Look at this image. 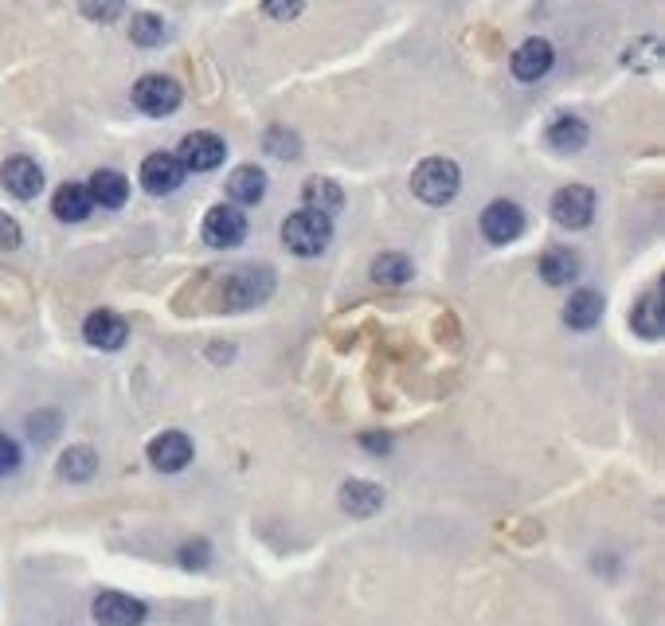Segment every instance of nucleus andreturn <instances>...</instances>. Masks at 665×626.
<instances>
[{
    "mask_svg": "<svg viewBox=\"0 0 665 626\" xmlns=\"http://www.w3.org/2000/svg\"><path fill=\"white\" fill-rule=\"evenodd\" d=\"M458 188H462V173H458V165L454 161H446V157H431V161H423L415 173H411V192L423 200V204H450L454 196H458Z\"/></svg>",
    "mask_w": 665,
    "mask_h": 626,
    "instance_id": "obj_1",
    "label": "nucleus"
},
{
    "mask_svg": "<svg viewBox=\"0 0 665 626\" xmlns=\"http://www.w3.org/2000/svg\"><path fill=\"white\" fill-rule=\"evenodd\" d=\"M329 239H333V220L321 216V212H310V208L294 212V216L282 224V243H286L294 255H302V259L321 255V251L329 247Z\"/></svg>",
    "mask_w": 665,
    "mask_h": 626,
    "instance_id": "obj_2",
    "label": "nucleus"
},
{
    "mask_svg": "<svg viewBox=\"0 0 665 626\" xmlns=\"http://www.w3.org/2000/svg\"><path fill=\"white\" fill-rule=\"evenodd\" d=\"M133 106L141 114H149V118H165V114H173L180 106V87L173 79H165V75H145L133 87Z\"/></svg>",
    "mask_w": 665,
    "mask_h": 626,
    "instance_id": "obj_3",
    "label": "nucleus"
},
{
    "mask_svg": "<svg viewBox=\"0 0 665 626\" xmlns=\"http://www.w3.org/2000/svg\"><path fill=\"white\" fill-rule=\"evenodd\" d=\"M482 235H486L489 243H497V247L521 239L525 235V208L513 204V200H493L486 212H482Z\"/></svg>",
    "mask_w": 665,
    "mask_h": 626,
    "instance_id": "obj_4",
    "label": "nucleus"
},
{
    "mask_svg": "<svg viewBox=\"0 0 665 626\" xmlns=\"http://www.w3.org/2000/svg\"><path fill=\"white\" fill-rule=\"evenodd\" d=\"M595 216V192L587 184H568L552 196V220L560 227H587Z\"/></svg>",
    "mask_w": 665,
    "mask_h": 626,
    "instance_id": "obj_5",
    "label": "nucleus"
},
{
    "mask_svg": "<svg viewBox=\"0 0 665 626\" xmlns=\"http://www.w3.org/2000/svg\"><path fill=\"white\" fill-rule=\"evenodd\" d=\"M247 239V216L231 204H216L208 216H204V243L208 247H239Z\"/></svg>",
    "mask_w": 665,
    "mask_h": 626,
    "instance_id": "obj_6",
    "label": "nucleus"
},
{
    "mask_svg": "<svg viewBox=\"0 0 665 626\" xmlns=\"http://www.w3.org/2000/svg\"><path fill=\"white\" fill-rule=\"evenodd\" d=\"M94 623L98 626H141L145 623V603L126 591H102L94 599Z\"/></svg>",
    "mask_w": 665,
    "mask_h": 626,
    "instance_id": "obj_7",
    "label": "nucleus"
},
{
    "mask_svg": "<svg viewBox=\"0 0 665 626\" xmlns=\"http://www.w3.org/2000/svg\"><path fill=\"white\" fill-rule=\"evenodd\" d=\"M270 286H274V274H270L266 267L239 270V274H231V282H227L223 298H227V306H235V310H251V306L266 302Z\"/></svg>",
    "mask_w": 665,
    "mask_h": 626,
    "instance_id": "obj_8",
    "label": "nucleus"
},
{
    "mask_svg": "<svg viewBox=\"0 0 665 626\" xmlns=\"http://www.w3.org/2000/svg\"><path fill=\"white\" fill-rule=\"evenodd\" d=\"M223 157H227V145H223V137L216 134H188L180 141V165L184 169H192V173H212L216 165H223Z\"/></svg>",
    "mask_w": 665,
    "mask_h": 626,
    "instance_id": "obj_9",
    "label": "nucleus"
},
{
    "mask_svg": "<svg viewBox=\"0 0 665 626\" xmlns=\"http://www.w3.org/2000/svg\"><path fill=\"white\" fill-rule=\"evenodd\" d=\"M141 184L149 196H173L184 184V165L173 153H153L141 161Z\"/></svg>",
    "mask_w": 665,
    "mask_h": 626,
    "instance_id": "obj_10",
    "label": "nucleus"
},
{
    "mask_svg": "<svg viewBox=\"0 0 665 626\" xmlns=\"http://www.w3.org/2000/svg\"><path fill=\"white\" fill-rule=\"evenodd\" d=\"M83 337H87L94 349H106V353H114V349H122L126 341H130V325H126V317L114 310H94L83 321Z\"/></svg>",
    "mask_w": 665,
    "mask_h": 626,
    "instance_id": "obj_11",
    "label": "nucleus"
},
{
    "mask_svg": "<svg viewBox=\"0 0 665 626\" xmlns=\"http://www.w3.org/2000/svg\"><path fill=\"white\" fill-rule=\"evenodd\" d=\"M0 184L16 196V200H36L44 192V169L32 157H12L0 169Z\"/></svg>",
    "mask_w": 665,
    "mask_h": 626,
    "instance_id": "obj_12",
    "label": "nucleus"
},
{
    "mask_svg": "<svg viewBox=\"0 0 665 626\" xmlns=\"http://www.w3.org/2000/svg\"><path fill=\"white\" fill-rule=\"evenodd\" d=\"M149 462L157 466V470H165V474H177L184 470L188 462H192V439L184 435V431H165V435H157L153 443H149Z\"/></svg>",
    "mask_w": 665,
    "mask_h": 626,
    "instance_id": "obj_13",
    "label": "nucleus"
},
{
    "mask_svg": "<svg viewBox=\"0 0 665 626\" xmlns=\"http://www.w3.org/2000/svg\"><path fill=\"white\" fill-rule=\"evenodd\" d=\"M552 63H556V51L548 40H525V44L513 51V75L521 79V83H536V79H544L548 71H552Z\"/></svg>",
    "mask_w": 665,
    "mask_h": 626,
    "instance_id": "obj_14",
    "label": "nucleus"
},
{
    "mask_svg": "<svg viewBox=\"0 0 665 626\" xmlns=\"http://www.w3.org/2000/svg\"><path fill=\"white\" fill-rule=\"evenodd\" d=\"M87 192L90 204H98V208H122L126 196H130V180L122 177V173H114V169H98L90 177Z\"/></svg>",
    "mask_w": 665,
    "mask_h": 626,
    "instance_id": "obj_15",
    "label": "nucleus"
},
{
    "mask_svg": "<svg viewBox=\"0 0 665 626\" xmlns=\"http://www.w3.org/2000/svg\"><path fill=\"white\" fill-rule=\"evenodd\" d=\"M227 196H231L235 204H243V208L259 204L266 196V173L255 169V165H239V169L227 177Z\"/></svg>",
    "mask_w": 665,
    "mask_h": 626,
    "instance_id": "obj_16",
    "label": "nucleus"
},
{
    "mask_svg": "<svg viewBox=\"0 0 665 626\" xmlns=\"http://www.w3.org/2000/svg\"><path fill=\"white\" fill-rule=\"evenodd\" d=\"M90 192H87V184H63L59 192H55V200H51V212L63 220V224H79V220H87L90 216Z\"/></svg>",
    "mask_w": 665,
    "mask_h": 626,
    "instance_id": "obj_17",
    "label": "nucleus"
},
{
    "mask_svg": "<svg viewBox=\"0 0 665 626\" xmlns=\"http://www.w3.org/2000/svg\"><path fill=\"white\" fill-rule=\"evenodd\" d=\"M302 200H306L310 212H321V216H329V220H333V212L345 208V192H341V184L329 177H313L310 184L302 188Z\"/></svg>",
    "mask_w": 665,
    "mask_h": 626,
    "instance_id": "obj_18",
    "label": "nucleus"
},
{
    "mask_svg": "<svg viewBox=\"0 0 665 626\" xmlns=\"http://www.w3.org/2000/svg\"><path fill=\"white\" fill-rule=\"evenodd\" d=\"M630 329L646 341H658L662 337V290H650L642 294V302L630 310Z\"/></svg>",
    "mask_w": 665,
    "mask_h": 626,
    "instance_id": "obj_19",
    "label": "nucleus"
},
{
    "mask_svg": "<svg viewBox=\"0 0 665 626\" xmlns=\"http://www.w3.org/2000/svg\"><path fill=\"white\" fill-rule=\"evenodd\" d=\"M599 317H603V298H599L595 290H579V294L568 298V310H564L568 329L587 333V329H595V325H599Z\"/></svg>",
    "mask_w": 665,
    "mask_h": 626,
    "instance_id": "obj_20",
    "label": "nucleus"
},
{
    "mask_svg": "<svg viewBox=\"0 0 665 626\" xmlns=\"http://www.w3.org/2000/svg\"><path fill=\"white\" fill-rule=\"evenodd\" d=\"M341 505H345L353 517H372V513H380V505H384V490L372 486V482H345Z\"/></svg>",
    "mask_w": 665,
    "mask_h": 626,
    "instance_id": "obj_21",
    "label": "nucleus"
},
{
    "mask_svg": "<svg viewBox=\"0 0 665 626\" xmlns=\"http://www.w3.org/2000/svg\"><path fill=\"white\" fill-rule=\"evenodd\" d=\"M540 274H544L548 286H564V282H572L579 274V255L568 251V247H552V251L540 259Z\"/></svg>",
    "mask_w": 665,
    "mask_h": 626,
    "instance_id": "obj_22",
    "label": "nucleus"
},
{
    "mask_svg": "<svg viewBox=\"0 0 665 626\" xmlns=\"http://www.w3.org/2000/svg\"><path fill=\"white\" fill-rule=\"evenodd\" d=\"M94 470H98V454L90 447H71L63 450V458H59V474L67 482H90Z\"/></svg>",
    "mask_w": 665,
    "mask_h": 626,
    "instance_id": "obj_23",
    "label": "nucleus"
},
{
    "mask_svg": "<svg viewBox=\"0 0 665 626\" xmlns=\"http://www.w3.org/2000/svg\"><path fill=\"white\" fill-rule=\"evenodd\" d=\"M548 145L560 149V153H576V149L587 145V126L579 118H556L548 126Z\"/></svg>",
    "mask_w": 665,
    "mask_h": 626,
    "instance_id": "obj_24",
    "label": "nucleus"
},
{
    "mask_svg": "<svg viewBox=\"0 0 665 626\" xmlns=\"http://www.w3.org/2000/svg\"><path fill=\"white\" fill-rule=\"evenodd\" d=\"M372 278L384 282V286H403V282L411 278V259L388 251V255H380V259L372 263Z\"/></svg>",
    "mask_w": 665,
    "mask_h": 626,
    "instance_id": "obj_25",
    "label": "nucleus"
},
{
    "mask_svg": "<svg viewBox=\"0 0 665 626\" xmlns=\"http://www.w3.org/2000/svg\"><path fill=\"white\" fill-rule=\"evenodd\" d=\"M130 40L137 47H157L161 40H165V24H161L157 16H133Z\"/></svg>",
    "mask_w": 665,
    "mask_h": 626,
    "instance_id": "obj_26",
    "label": "nucleus"
},
{
    "mask_svg": "<svg viewBox=\"0 0 665 626\" xmlns=\"http://www.w3.org/2000/svg\"><path fill=\"white\" fill-rule=\"evenodd\" d=\"M266 149H278L274 157H298V137L286 134V130H270V137H266Z\"/></svg>",
    "mask_w": 665,
    "mask_h": 626,
    "instance_id": "obj_27",
    "label": "nucleus"
},
{
    "mask_svg": "<svg viewBox=\"0 0 665 626\" xmlns=\"http://www.w3.org/2000/svg\"><path fill=\"white\" fill-rule=\"evenodd\" d=\"M16 466H20V447H16V439L0 435V478H8Z\"/></svg>",
    "mask_w": 665,
    "mask_h": 626,
    "instance_id": "obj_28",
    "label": "nucleus"
},
{
    "mask_svg": "<svg viewBox=\"0 0 665 626\" xmlns=\"http://www.w3.org/2000/svg\"><path fill=\"white\" fill-rule=\"evenodd\" d=\"M208 556H212V552H208V544H204V540H196V544H184V548H180V564H184V568H204V564H208Z\"/></svg>",
    "mask_w": 665,
    "mask_h": 626,
    "instance_id": "obj_29",
    "label": "nucleus"
},
{
    "mask_svg": "<svg viewBox=\"0 0 665 626\" xmlns=\"http://www.w3.org/2000/svg\"><path fill=\"white\" fill-rule=\"evenodd\" d=\"M12 247H20V224L0 212V251H12Z\"/></svg>",
    "mask_w": 665,
    "mask_h": 626,
    "instance_id": "obj_30",
    "label": "nucleus"
},
{
    "mask_svg": "<svg viewBox=\"0 0 665 626\" xmlns=\"http://www.w3.org/2000/svg\"><path fill=\"white\" fill-rule=\"evenodd\" d=\"M122 12V4H83V16L90 20H114Z\"/></svg>",
    "mask_w": 665,
    "mask_h": 626,
    "instance_id": "obj_31",
    "label": "nucleus"
},
{
    "mask_svg": "<svg viewBox=\"0 0 665 626\" xmlns=\"http://www.w3.org/2000/svg\"><path fill=\"white\" fill-rule=\"evenodd\" d=\"M266 12H274V16H298V12H302V4H286V8H282V4H270Z\"/></svg>",
    "mask_w": 665,
    "mask_h": 626,
    "instance_id": "obj_32",
    "label": "nucleus"
}]
</instances>
